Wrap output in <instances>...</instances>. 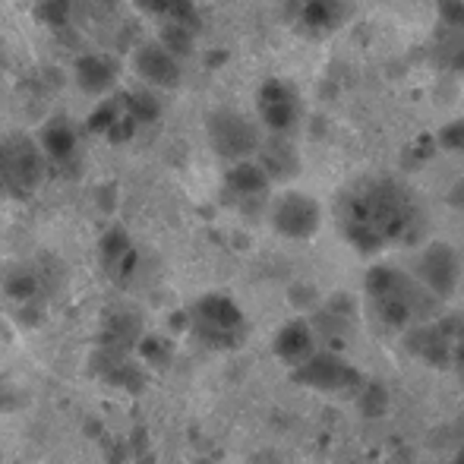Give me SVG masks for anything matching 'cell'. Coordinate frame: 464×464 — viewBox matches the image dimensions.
Listing matches in <instances>:
<instances>
[{"label":"cell","instance_id":"2","mask_svg":"<svg viewBox=\"0 0 464 464\" xmlns=\"http://www.w3.org/2000/svg\"><path fill=\"white\" fill-rule=\"evenodd\" d=\"M367 297L379 323L392 329H414L433 319L436 297L417 276L395 269V266H376L367 276Z\"/></svg>","mask_w":464,"mask_h":464},{"label":"cell","instance_id":"12","mask_svg":"<svg viewBox=\"0 0 464 464\" xmlns=\"http://www.w3.org/2000/svg\"><path fill=\"white\" fill-rule=\"evenodd\" d=\"M140 342H142V325L136 313L121 310V313H108V316H104L102 344L108 351H130Z\"/></svg>","mask_w":464,"mask_h":464},{"label":"cell","instance_id":"21","mask_svg":"<svg viewBox=\"0 0 464 464\" xmlns=\"http://www.w3.org/2000/svg\"><path fill=\"white\" fill-rule=\"evenodd\" d=\"M455 464H464V461H461V455H459V459H455Z\"/></svg>","mask_w":464,"mask_h":464},{"label":"cell","instance_id":"10","mask_svg":"<svg viewBox=\"0 0 464 464\" xmlns=\"http://www.w3.org/2000/svg\"><path fill=\"white\" fill-rule=\"evenodd\" d=\"M133 67L146 86L171 89L180 80V54H174L165 42H146L136 48Z\"/></svg>","mask_w":464,"mask_h":464},{"label":"cell","instance_id":"6","mask_svg":"<svg viewBox=\"0 0 464 464\" xmlns=\"http://www.w3.org/2000/svg\"><path fill=\"white\" fill-rule=\"evenodd\" d=\"M272 227L287 240H310L313 234L323 225V208L313 196L297 193V189H287L272 199L269 208Z\"/></svg>","mask_w":464,"mask_h":464},{"label":"cell","instance_id":"19","mask_svg":"<svg viewBox=\"0 0 464 464\" xmlns=\"http://www.w3.org/2000/svg\"><path fill=\"white\" fill-rule=\"evenodd\" d=\"M357 408H361L363 417L376 420V417H382L385 408H389V392L379 382H363L361 389H357Z\"/></svg>","mask_w":464,"mask_h":464},{"label":"cell","instance_id":"11","mask_svg":"<svg viewBox=\"0 0 464 464\" xmlns=\"http://www.w3.org/2000/svg\"><path fill=\"white\" fill-rule=\"evenodd\" d=\"M316 332H313L310 323L297 319V323H287L285 329L276 335V354L291 367H300L304 361H310L316 354Z\"/></svg>","mask_w":464,"mask_h":464},{"label":"cell","instance_id":"5","mask_svg":"<svg viewBox=\"0 0 464 464\" xmlns=\"http://www.w3.org/2000/svg\"><path fill=\"white\" fill-rule=\"evenodd\" d=\"M206 136H208L212 152L218 155V159H225L227 165L256 159L259 146H263V140H266L259 123L234 108L212 111L206 121Z\"/></svg>","mask_w":464,"mask_h":464},{"label":"cell","instance_id":"16","mask_svg":"<svg viewBox=\"0 0 464 464\" xmlns=\"http://www.w3.org/2000/svg\"><path fill=\"white\" fill-rule=\"evenodd\" d=\"M76 82H80L82 92L102 95L104 89H111V82H114V70H111V63L104 61V57L89 54L76 63Z\"/></svg>","mask_w":464,"mask_h":464},{"label":"cell","instance_id":"17","mask_svg":"<svg viewBox=\"0 0 464 464\" xmlns=\"http://www.w3.org/2000/svg\"><path fill=\"white\" fill-rule=\"evenodd\" d=\"M42 149L48 159L61 161V159H70L76 149V140H73V127L67 121H51L44 127V136H42Z\"/></svg>","mask_w":464,"mask_h":464},{"label":"cell","instance_id":"4","mask_svg":"<svg viewBox=\"0 0 464 464\" xmlns=\"http://www.w3.org/2000/svg\"><path fill=\"white\" fill-rule=\"evenodd\" d=\"M189 329L208 348H240L246 338V319L225 294H206L189 310Z\"/></svg>","mask_w":464,"mask_h":464},{"label":"cell","instance_id":"18","mask_svg":"<svg viewBox=\"0 0 464 464\" xmlns=\"http://www.w3.org/2000/svg\"><path fill=\"white\" fill-rule=\"evenodd\" d=\"M4 287L13 300H23L25 304V300H32L42 291V276H38L35 269H29V266H16V269L4 278Z\"/></svg>","mask_w":464,"mask_h":464},{"label":"cell","instance_id":"15","mask_svg":"<svg viewBox=\"0 0 464 464\" xmlns=\"http://www.w3.org/2000/svg\"><path fill=\"white\" fill-rule=\"evenodd\" d=\"M294 16L300 19L304 25H313L316 32H325L332 25L342 23V0H291Z\"/></svg>","mask_w":464,"mask_h":464},{"label":"cell","instance_id":"14","mask_svg":"<svg viewBox=\"0 0 464 464\" xmlns=\"http://www.w3.org/2000/svg\"><path fill=\"white\" fill-rule=\"evenodd\" d=\"M269 171L259 165V159L234 161L231 171H227V187L231 193H237L240 199H253V196H263L269 189Z\"/></svg>","mask_w":464,"mask_h":464},{"label":"cell","instance_id":"1","mask_svg":"<svg viewBox=\"0 0 464 464\" xmlns=\"http://www.w3.org/2000/svg\"><path fill=\"white\" fill-rule=\"evenodd\" d=\"M348 240L363 253H376L398 240H411L420 225L414 196L395 180H363L348 189L338 206Z\"/></svg>","mask_w":464,"mask_h":464},{"label":"cell","instance_id":"7","mask_svg":"<svg viewBox=\"0 0 464 464\" xmlns=\"http://www.w3.org/2000/svg\"><path fill=\"white\" fill-rule=\"evenodd\" d=\"M294 379L316 392H357L363 385V376L335 351H316L310 361L294 367Z\"/></svg>","mask_w":464,"mask_h":464},{"label":"cell","instance_id":"20","mask_svg":"<svg viewBox=\"0 0 464 464\" xmlns=\"http://www.w3.org/2000/svg\"><path fill=\"white\" fill-rule=\"evenodd\" d=\"M442 142H446L449 149H455V152H464V121L449 123L446 133H442Z\"/></svg>","mask_w":464,"mask_h":464},{"label":"cell","instance_id":"13","mask_svg":"<svg viewBox=\"0 0 464 464\" xmlns=\"http://www.w3.org/2000/svg\"><path fill=\"white\" fill-rule=\"evenodd\" d=\"M256 159H259V165L269 171L272 180L291 178V174L297 171V152H294V146L285 140V133H272L269 140H263Z\"/></svg>","mask_w":464,"mask_h":464},{"label":"cell","instance_id":"3","mask_svg":"<svg viewBox=\"0 0 464 464\" xmlns=\"http://www.w3.org/2000/svg\"><path fill=\"white\" fill-rule=\"evenodd\" d=\"M44 165H48V155L42 142L25 133L0 136V193L13 199L32 196L44 180Z\"/></svg>","mask_w":464,"mask_h":464},{"label":"cell","instance_id":"9","mask_svg":"<svg viewBox=\"0 0 464 464\" xmlns=\"http://www.w3.org/2000/svg\"><path fill=\"white\" fill-rule=\"evenodd\" d=\"M417 278L436 294V297H452L455 285H459V256L452 246L446 244H430L417 259Z\"/></svg>","mask_w":464,"mask_h":464},{"label":"cell","instance_id":"8","mask_svg":"<svg viewBox=\"0 0 464 464\" xmlns=\"http://www.w3.org/2000/svg\"><path fill=\"white\" fill-rule=\"evenodd\" d=\"M259 121L269 133H291L300 121V98L287 82L272 80L259 89Z\"/></svg>","mask_w":464,"mask_h":464}]
</instances>
